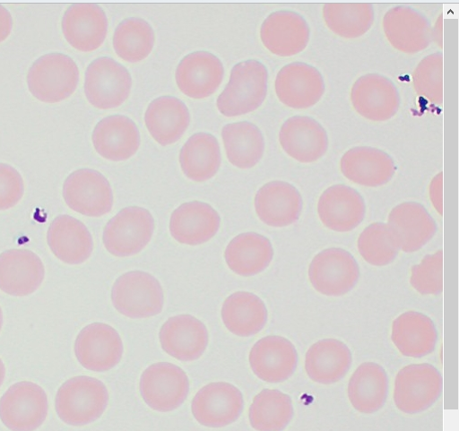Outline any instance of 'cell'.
I'll list each match as a JSON object with an SVG mask.
<instances>
[{
    "mask_svg": "<svg viewBox=\"0 0 459 431\" xmlns=\"http://www.w3.org/2000/svg\"><path fill=\"white\" fill-rule=\"evenodd\" d=\"M108 402L109 392L102 381L80 375L69 379L59 388L56 408L66 424L85 426L100 418Z\"/></svg>",
    "mask_w": 459,
    "mask_h": 431,
    "instance_id": "6da1fadb",
    "label": "cell"
},
{
    "mask_svg": "<svg viewBox=\"0 0 459 431\" xmlns=\"http://www.w3.org/2000/svg\"><path fill=\"white\" fill-rule=\"evenodd\" d=\"M268 77L266 67L258 61L235 65L230 82L217 101L220 113L226 117H237L258 109L267 96Z\"/></svg>",
    "mask_w": 459,
    "mask_h": 431,
    "instance_id": "7a4b0ae2",
    "label": "cell"
},
{
    "mask_svg": "<svg viewBox=\"0 0 459 431\" xmlns=\"http://www.w3.org/2000/svg\"><path fill=\"white\" fill-rule=\"evenodd\" d=\"M80 82L76 63L64 54H49L34 63L28 74V85L34 98L56 104L71 98Z\"/></svg>",
    "mask_w": 459,
    "mask_h": 431,
    "instance_id": "3957f363",
    "label": "cell"
},
{
    "mask_svg": "<svg viewBox=\"0 0 459 431\" xmlns=\"http://www.w3.org/2000/svg\"><path fill=\"white\" fill-rule=\"evenodd\" d=\"M112 302L119 313L129 318H148L162 312L164 291L152 274L142 271L129 272L116 280Z\"/></svg>",
    "mask_w": 459,
    "mask_h": 431,
    "instance_id": "277c9868",
    "label": "cell"
},
{
    "mask_svg": "<svg viewBox=\"0 0 459 431\" xmlns=\"http://www.w3.org/2000/svg\"><path fill=\"white\" fill-rule=\"evenodd\" d=\"M443 378L440 372L427 363L411 364L396 375L394 388L395 406L407 414L422 412L440 397Z\"/></svg>",
    "mask_w": 459,
    "mask_h": 431,
    "instance_id": "5b68a950",
    "label": "cell"
},
{
    "mask_svg": "<svg viewBox=\"0 0 459 431\" xmlns=\"http://www.w3.org/2000/svg\"><path fill=\"white\" fill-rule=\"evenodd\" d=\"M154 230L155 220L148 210L127 207L108 221L103 241L112 255L129 257L141 253L149 245Z\"/></svg>",
    "mask_w": 459,
    "mask_h": 431,
    "instance_id": "8992f818",
    "label": "cell"
},
{
    "mask_svg": "<svg viewBox=\"0 0 459 431\" xmlns=\"http://www.w3.org/2000/svg\"><path fill=\"white\" fill-rule=\"evenodd\" d=\"M48 408L44 388L23 381L12 385L0 399V419L13 431H35L47 419Z\"/></svg>",
    "mask_w": 459,
    "mask_h": 431,
    "instance_id": "52a82bcc",
    "label": "cell"
},
{
    "mask_svg": "<svg viewBox=\"0 0 459 431\" xmlns=\"http://www.w3.org/2000/svg\"><path fill=\"white\" fill-rule=\"evenodd\" d=\"M132 87L128 70L112 58H99L87 69L85 95L96 108L109 110L121 107L128 99Z\"/></svg>",
    "mask_w": 459,
    "mask_h": 431,
    "instance_id": "ba28073f",
    "label": "cell"
},
{
    "mask_svg": "<svg viewBox=\"0 0 459 431\" xmlns=\"http://www.w3.org/2000/svg\"><path fill=\"white\" fill-rule=\"evenodd\" d=\"M360 276L359 266L351 253L342 248H327L310 263L308 278L322 295L340 297L351 291Z\"/></svg>",
    "mask_w": 459,
    "mask_h": 431,
    "instance_id": "9c48e42d",
    "label": "cell"
},
{
    "mask_svg": "<svg viewBox=\"0 0 459 431\" xmlns=\"http://www.w3.org/2000/svg\"><path fill=\"white\" fill-rule=\"evenodd\" d=\"M190 382L178 366L159 362L150 366L142 375L141 394L153 409L168 412L177 409L186 400Z\"/></svg>",
    "mask_w": 459,
    "mask_h": 431,
    "instance_id": "30bf717a",
    "label": "cell"
},
{
    "mask_svg": "<svg viewBox=\"0 0 459 431\" xmlns=\"http://www.w3.org/2000/svg\"><path fill=\"white\" fill-rule=\"evenodd\" d=\"M64 198L70 209L87 217L109 213L114 194L109 181L100 172L90 168L71 174L64 185Z\"/></svg>",
    "mask_w": 459,
    "mask_h": 431,
    "instance_id": "8fae6325",
    "label": "cell"
},
{
    "mask_svg": "<svg viewBox=\"0 0 459 431\" xmlns=\"http://www.w3.org/2000/svg\"><path fill=\"white\" fill-rule=\"evenodd\" d=\"M74 349L79 362L85 368L105 372L121 361L124 343L115 328L104 323H93L81 331Z\"/></svg>",
    "mask_w": 459,
    "mask_h": 431,
    "instance_id": "7c38bea8",
    "label": "cell"
},
{
    "mask_svg": "<svg viewBox=\"0 0 459 431\" xmlns=\"http://www.w3.org/2000/svg\"><path fill=\"white\" fill-rule=\"evenodd\" d=\"M244 397L235 385L226 382L203 387L192 401V412L203 426L222 427L235 422L244 409Z\"/></svg>",
    "mask_w": 459,
    "mask_h": 431,
    "instance_id": "4fadbf2b",
    "label": "cell"
},
{
    "mask_svg": "<svg viewBox=\"0 0 459 431\" xmlns=\"http://www.w3.org/2000/svg\"><path fill=\"white\" fill-rule=\"evenodd\" d=\"M351 101L359 116L377 123L390 120L400 108V96L394 84L377 73L364 75L355 82Z\"/></svg>",
    "mask_w": 459,
    "mask_h": 431,
    "instance_id": "5bb4252c",
    "label": "cell"
},
{
    "mask_svg": "<svg viewBox=\"0 0 459 431\" xmlns=\"http://www.w3.org/2000/svg\"><path fill=\"white\" fill-rule=\"evenodd\" d=\"M322 74L315 67L304 63H292L277 74L275 92L286 107L302 110L316 105L325 94Z\"/></svg>",
    "mask_w": 459,
    "mask_h": 431,
    "instance_id": "9a60e30c",
    "label": "cell"
},
{
    "mask_svg": "<svg viewBox=\"0 0 459 431\" xmlns=\"http://www.w3.org/2000/svg\"><path fill=\"white\" fill-rule=\"evenodd\" d=\"M299 356L294 344L288 339L270 335L259 340L249 354L250 366L255 375L267 383H281L296 371Z\"/></svg>",
    "mask_w": 459,
    "mask_h": 431,
    "instance_id": "2e32d148",
    "label": "cell"
},
{
    "mask_svg": "<svg viewBox=\"0 0 459 431\" xmlns=\"http://www.w3.org/2000/svg\"><path fill=\"white\" fill-rule=\"evenodd\" d=\"M46 276L41 258L27 249H11L0 254V289L13 297L36 292Z\"/></svg>",
    "mask_w": 459,
    "mask_h": 431,
    "instance_id": "e0dca14e",
    "label": "cell"
},
{
    "mask_svg": "<svg viewBox=\"0 0 459 431\" xmlns=\"http://www.w3.org/2000/svg\"><path fill=\"white\" fill-rule=\"evenodd\" d=\"M264 47L279 57H291L302 53L310 39V30L299 14L281 11L272 13L260 31Z\"/></svg>",
    "mask_w": 459,
    "mask_h": 431,
    "instance_id": "ac0fdd59",
    "label": "cell"
},
{
    "mask_svg": "<svg viewBox=\"0 0 459 431\" xmlns=\"http://www.w3.org/2000/svg\"><path fill=\"white\" fill-rule=\"evenodd\" d=\"M62 29L65 39L74 49L91 53L104 44L108 21L105 12L97 4H74L63 18Z\"/></svg>",
    "mask_w": 459,
    "mask_h": 431,
    "instance_id": "d6986e66",
    "label": "cell"
},
{
    "mask_svg": "<svg viewBox=\"0 0 459 431\" xmlns=\"http://www.w3.org/2000/svg\"><path fill=\"white\" fill-rule=\"evenodd\" d=\"M383 30L390 45L407 55L424 51L432 41L429 21L408 7L399 6L389 10L383 20Z\"/></svg>",
    "mask_w": 459,
    "mask_h": 431,
    "instance_id": "ffe728a7",
    "label": "cell"
},
{
    "mask_svg": "<svg viewBox=\"0 0 459 431\" xmlns=\"http://www.w3.org/2000/svg\"><path fill=\"white\" fill-rule=\"evenodd\" d=\"M317 213L327 228L345 233L361 224L366 214V204L355 189L345 185H335L321 194Z\"/></svg>",
    "mask_w": 459,
    "mask_h": 431,
    "instance_id": "44dd1931",
    "label": "cell"
},
{
    "mask_svg": "<svg viewBox=\"0 0 459 431\" xmlns=\"http://www.w3.org/2000/svg\"><path fill=\"white\" fill-rule=\"evenodd\" d=\"M224 67L214 55L199 51L186 56L178 65L177 84L186 97L204 99L213 95L222 83Z\"/></svg>",
    "mask_w": 459,
    "mask_h": 431,
    "instance_id": "7402d4cb",
    "label": "cell"
},
{
    "mask_svg": "<svg viewBox=\"0 0 459 431\" xmlns=\"http://www.w3.org/2000/svg\"><path fill=\"white\" fill-rule=\"evenodd\" d=\"M279 141L286 154L304 164L319 160L329 146L325 128L307 116L288 119L281 128Z\"/></svg>",
    "mask_w": 459,
    "mask_h": 431,
    "instance_id": "603a6c76",
    "label": "cell"
},
{
    "mask_svg": "<svg viewBox=\"0 0 459 431\" xmlns=\"http://www.w3.org/2000/svg\"><path fill=\"white\" fill-rule=\"evenodd\" d=\"M165 352L181 361H194L205 352L209 332L205 324L190 315L169 318L160 332Z\"/></svg>",
    "mask_w": 459,
    "mask_h": 431,
    "instance_id": "cb8c5ba5",
    "label": "cell"
},
{
    "mask_svg": "<svg viewBox=\"0 0 459 431\" xmlns=\"http://www.w3.org/2000/svg\"><path fill=\"white\" fill-rule=\"evenodd\" d=\"M255 208L258 218L267 226L285 228L299 220L303 200L294 185L283 181H273L258 190Z\"/></svg>",
    "mask_w": 459,
    "mask_h": 431,
    "instance_id": "d4e9b609",
    "label": "cell"
},
{
    "mask_svg": "<svg viewBox=\"0 0 459 431\" xmlns=\"http://www.w3.org/2000/svg\"><path fill=\"white\" fill-rule=\"evenodd\" d=\"M399 248L413 253L429 243L437 232V225L423 205L407 202L395 206L388 216V224Z\"/></svg>",
    "mask_w": 459,
    "mask_h": 431,
    "instance_id": "484cf974",
    "label": "cell"
},
{
    "mask_svg": "<svg viewBox=\"0 0 459 431\" xmlns=\"http://www.w3.org/2000/svg\"><path fill=\"white\" fill-rule=\"evenodd\" d=\"M342 174L351 182L366 186L379 187L391 181L396 167L385 151L371 147L349 150L341 159Z\"/></svg>",
    "mask_w": 459,
    "mask_h": 431,
    "instance_id": "4316f807",
    "label": "cell"
},
{
    "mask_svg": "<svg viewBox=\"0 0 459 431\" xmlns=\"http://www.w3.org/2000/svg\"><path fill=\"white\" fill-rule=\"evenodd\" d=\"M221 222L220 214L210 204L195 201L182 204L172 213L169 229L178 243L199 246L215 237Z\"/></svg>",
    "mask_w": 459,
    "mask_h": 431,
    "instance_id": "83f0119b",
    "label": "cell"
},
{
    "mask_svg": "<svg viewBox=\"0 0 459 431\" xmlns=\"http://www.w3.org/2000/svg\"><path fill=\"white\" fill-rule=\"evenodd\" d=\"M92 141L104 159L120 162L134 156L141 146V134L135 123L125 116H112L96 126Z\"/></svg>",
    "mask_w": 459,
    "mask_h": 431,
    "instance_id": "f1b7e54d",
    "label": "cell"
},
{
    "mask_svg": "<svg viewBox=\"0 0 459 431\" xmlns=\"http://www.w3.org/2000/svg\"><path fill=\"white\" fill-rule=\"evenodd\" d=\"M48 242L53 254L62 262L78 265L92 254L94 241L89 228L81 220L61 215L51 224Z\"/></svg>",
    "mask_w": 459,
    "mask_h": 431,
    "instance_id": "f546056e",
    "label": "cell"
},
{
    "mask_svg": "<svg viewBox=\"0 0 459 431\" xmlns=\"http://www.w3.org/2000/svg\"><path fill=\"white\" fill-rule=\"evenodd\" d=\"M352 355L349 347L336 339H324L307 351L305 369L318 384H331L342 379L351 368Z\"/></svg>",
    "mask_w": 459,
    "mask_h": 431,
    "instance_id": "4dcf8cb0",
    "label": "cell"
},
{
    "mask_svg": "<svg viewBox=\"0 0 459 431\" xmlns=\"http://www.w3.org/2000/svg\"><path fill=\"white\" fill-rule=\"evenodd\" d=\"M191 123L186 104L175 97H161L151 103L145 124L152 138L161 146L178 142Z\"/></svg>",
    "mask_w": 459,
    "mask_h": 431,
    "instance_id": "1f68e13d",
    "label": "cell"
},
{
    "mask_svg": "<svg viewBox=\"0 0 459 431\" xmlns=\"http://www.w3.org/2000/svg\"><path fill=\"white\" fill-rule=\"evenodd\" d=\"M391 339L403 356L422 358L434 350L437 332L429 316L420 312L408 311L393 322Z\"/></svg>",
    "mask_w": 459,
    "mask_h": 431,
    "instance_id": "d6a6232c",
    "label": "cell"
},
{
    "mask_svg": "<svg viewBox=\"0 0 459 431\" xmlns=\"http://www.w3.org/2000/svg\"><path fill=\"white\" fill-rule=\"evenodd\" d=\"M271 241L257 233H243L234 237L225 251L230 269L243 277H251L266 270L273 259Z\"/></svg>",
    "mask_w": 459,
    "mask_h": 431,
    "instance_id": "836d02e7",
    "label": "cell"
},
{
    "mask_svg": "<svg viewBox=\"0 0 459 431\" xmlns=\"http://www.w3.org/2000/svg\"><path fill=\"white\" fill-rule=\"evenodd\" d=\"M387 395L388 377L385 370L377 363H362L350 378L348 397L359 412L371 414L379 410Z\"/></svg>",
    "mask_w": 459,
    "mask_h": 431,
    "instance_id": "e575fe53",
    "label": "cell"
},
{
    "mask_svg": "<svg viewBox=\"0 0 459 431\" xmlns=\"http://www.w3.org/2000/svg\"><path fill=\"white\" fill-rule=\"evenodd\" d=\"M221 317L230 332L240 337H249L264 329L268 320V310L264 302L255 294L238 291L225 300Z\"/></svg>",
    "mask_w": 459,
    "mask_h": 431,
    "instance_id": "d590c367",
    "label": "cell"
},
{
    "mask_svg": "<svg viewBox=\"0 0 459 431\" xmlns=\"http://www.w3.org/2000/svg\"><path fill=\"white\" fill-rule=\"evenodd\" d=\"M179 161L186 177L202 183L212 179L221 165L218 140L210 134L193 135L180 151Z\"/></svg>",
    "mask_w": 459,
    "mask_h": 431,
    "instance_id": "8d00e7d4",
    "label": "cell"
},
{
    "mask_svg": "<svg viewBox=\"0 0 459 431\" xmlns=\"http://www.w3.org/2000/svg\"><path fill=\"white\" fill-rule=\"evenodd\" d=\"M222 140L229 161L238 168H252L264 156V135L260 129L251 123L227 125L222 129Z\"/></svg>",
    "mask_w": 459,
    "mask_h": 431,
    "instance_id": "74e56055",
    "label": "cell"
},
{
    "mask_svg": "<svg viewBox=\"0 0 459 431\" xmlns=\"http://www.w3.org/2000/svg\"><path fill=\"white\" fill-rule=\"evenodd\" d=\"M294 416L290 397L276 389H264L249 409V421L257 431H282Z\"/></svg>",
    "mask_w": 459,
    "mask_h": 431,
    "instance_id": "f35d334b",
    "label": "cell"
},
{
    "mask_svg": "<svg viewBox=\"0 0 459 431\" xmlns=\"http://www.w3.org/2000/svg\"><path fill=\"white\" fill-rule=\"evenodd\" d=\"M326 27L336 36L355 39L371 29L375 13L368 4H327L323 8Z\"/></svg>",
    "mask_w": 459,
    "mask_h": 431,
    "instance_id": "ab89813d",
    "label": "cell"
},
{
    "mask_svg": "<svg viewBox=\"0 0 459 431\" xmlns=\"http://www.w3.org/2000/svg\"><path fill=\"white\" fill-rule=\"evenodd\" d=\"M113 45L119 58L130 64H137L152 54L155 45V33L144 20L128 19L116 30Z\"/></svg>",
    "mask_w": 459,
    "mask_h": 431,
    "instance_id": "60d3db41",
    "label": "cell"
},
{
    "mask_svg": "<svg viewBox=\"0 0 459 431\" xmlns=\"http://www.w3.org/2000/svg\"><path fill=\"white\" fill-rule=\"evenodd\" d=\"M357 246L361 257L373 266L392 263L400 250L389 226L381 222L368 226L359 235Z\"/></svg>",
    "mask_w": 459,
    "mask_h": 431,
    "instance_id": "b9f144b4",
    "label": "cell"
},
{
    "mask_svg": "<svg viewBox=\"0 0 459 431\" xmlns=\"http://www.w3.org/2000/svg\"><path fill=\"white\" fill-rule=\"evenodd\" d=\"M416 93L432 104L443 103V55L436 53L424 58L412 74Z\"/></svg>",
    "mask_w": 459,
    "mask_h": 431,
    "instance_id": "7bdbcfd3",
    "label": "cell"
},
{
    "mask_svg": "<svg viewBox=\"0 0 459 431\" xmlns=\"http://www.w3.org/2000/svg\"><path fill=\"white\" fill-rule=\"evenodd\" d=\"M410 283L421 295H437L443 290V252L426 255L411 268Z\"/></svg>",
    "mask_w": 459,
    "mask_h": 431,
    "instance_id": "ee69618b",
    "label": "cell"
},
{
    "mask_svg": "<svg viewBox=\"0 0 459 431\" xmlns=\"http://www.w3.org/2000/svg\"><path fill=\"white\" fill-rule=\"evenodd\" d=\"M24 194V180L20 172L8 164L0 163V211L15 207Z\"/></svg>",
    "mask_w": 459,
    "mask_h": 431,
    "instance_id": "f6af8a7d",
    "label": "cell"
},
{
    "mask_svg": "<svg viewBox=\"0 0 459 431\" xmlns=\"http://www.w3.org/2000/svg\"><path fill=\"white\" fill-rule=\"evenodd\" d=\"M429 198L439 215H443V173L437 174L429 185Z\"/></svg>",
    "mask_w": 459,
    "mask_h": 431,
    "instance_id": "bcb514c9",
    "label": "cell"
},
{
    "mask_svg": "<svg viewBox=\"0 0 459 431\" xmlns=\"http://www.w3.org/2000/svg\"><path fill=\"white\" fill-rule=\"evenodd\" d=\"M13 29V19L10 12L0 5V44L8 39Z\"/></svg>",
    "mask_w": 459,
    "mask_h": 431,
    "instance_id": "7dc6e473",
    "label": "cell"
},
{
    "mask_svg": "<svg viewBox=\"0 0 459 431\" xmlns=\"http://www.w3.org/2000/svg\"><path fill=\"white\" fill-rule=\"evenodd\" d=\"M443 16L440 15L437 21L435 29L432 30V40H434L437 47L441 49L443 47Z\"/></svg>",
    "mask_w": 459,
    "mask_h": 431,
    "instance_id": "c3c4849f",
    "label": "cell"
},
{
    "mask_svg": "<svg viewBox=\"0 0 459 431\" xmlns=\"http://www.w3.org/2000/svg\"><path fill=\"white\" fill-rule=\"evenodd\" d=\"M6 376V367L2 358H0V386L4 384Z\"/></svg>",
    "mask_w": 459,
    "mask_h": 431,
    "instance_id": "681fc988",
    "label": "cell"
},
{
    "mask_svg": "<svg viewBox=\"0 0 459 431\" xmlns=\"http://www.w3.org/2000/svg\"><path fill=\"white\" fill-rule=\"evenodd\" d=\"M4 326V312L2 307H0V331H2Z\"/></svg>",
    "mask_w": 459,
    "mask_h": 431,
    "instance_id": "f907efd6",
    "label": "cell"
}]
</instances>
